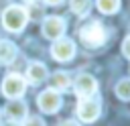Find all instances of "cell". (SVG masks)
I'll use <instances>...</instances> for the list:
<instances>
[{
  "instance_id": "1",
  "label": "cell",
  "mask_w": 130,
  "mask_h": 126,
  "mask_svg": "<svg viewBox=\"0 0 130 126\" xmlns=\"http://www.w3.org/2000/svg\"><path fill=\"white\" fill-rule=\"evenodd\" d=\"M77 35H79V39L85 47H100L108 39V33H106V28L100 20H89V22L81 24Z\"/></svg>"
},
{
  "instance_id": "2",
  "label": "cell",
  "mask_w": 130,
  "mask_h": 126,
  "mask_svg": "<svg viewBox=\"0 0 130 126\" xmlns=\"http://www.w3.org/2000/svg\"><path fill=\"white\" fill-rule=\"evenodd\" d=\"M28 20V14H26V8L24 6H18V4H12L8 6L4 12H2V24L6 30L10 33H20L24 28Z\"/></svg>"
},
{
  "instance_id": "3",
  "label": "cell",
  "mask_w": 130,
  "mask_h": 126,
  "mask_svg": "<svg viewBox=\"0 0 130 126\" xmlns=\"http://www.w3.org/2000/svg\"><path fill=\"white\" fill-rule=\"evenodd\" d=\"M26 89V79L18 73H8L2 81V93L10 100H18Z\"/></svg>"
},
{
  "instance_id": "4",
  "label": "cell",
  "mask_w": 130,
  "mask_h": 126,
  "mask_svg": "<svg viewBox=\"0 0 130 126\" xmlns=\"http://www.w3.org/2000/svg\"><path fill=\"white\" fill-rule=\"evenodd\" d=\"M51 55L57 61H69L75 55V43L71 39H67V37H59L51 45Z\"/></svg>"
},
{
  "instance_id": "5",
  "label": "cell",
  "mask_w": 130,
  "mask_h": 126,
  "mask_svg": "<svg viewBox=\"0 0 130 126\" xmlns=\"http://www.w3.org/2000/svg\"><path fill=\"white\" fill-rule=\"evenodd\" d=\"M100 112H102L100 100H95V98H83L77 104V116H79L81 122H93V120H98Z\"/></svg>"
},
{
  "instance_id": "6",
  "label": "cell",
  "mask_w": 130,
  "mask_h": 126,
  "mask_svg": "<svg viewBox=\"0 0 130 126\" xmlns=\"http://www.w3.org/2000/svg\"><path fill=\"white\" fill-rule=\"evenodd\" d=\"M73 87H75V93H77L79 100H83V98H93V93L98 91V81H95V77L89 75V73H79L77 79H75V83H73Z\"/></svg>"
},
{
  "instance_id": "7",
  "label": "cell",
  "mask_w": 130,
  "mask_h": 126,
  "mask_svg": "<svg viewBox=\"0 0 130 126\" xmlns=\"http://www.w3.org/2000/svg\"><path fill=\"white\" fill-rule=\"evenodd\" d=\"M37 104H39L41 112H45V114H55V112H59V108H61V93L55 91V89H45L43 93H39Z\"/></svg>"
},
{
  "instance_id": "8",
  "label": "cell",
  "mask_w": 130,
  "mask_h": 126,
  "mask_svg": "<svg viewBox=\"0 0 130 126\" xmlns=\"http://www.w3.org/2000/svg\"><path fill=\"white\" fill-rule=\"evenodd\" d=\"M43 35L47 37V39H51V41H55V39H59V37H63V33H65V28H67V22L61 18V16H47L45 20H43Z\"/></svg>"
},
{
  "instance_id": "9",
  "label": "cell",
  "mask_w": 130,
  "mask_h": 126,
  "mask_svg": "<svg viewBox=\"0 0 130 126\" xmlns=\"http://www.w3.org/2000/svg\"><path fill=\"white\" fill-rule=\"evenodd\" d=\"M4 114H6L8 120L20 122V120H24V118L28 116V114H26V104H24L22 100H10V102L6 104V108H4Z\"/></svg>"
},
{
  "instance_id": "10",
  "label": "cell",
  "mask_w": 130,
  "mask_h": 126,
  "mask_svg": "<svg viewBox=\"0 0 130 126\" xmlns=\"http://www.w3.org/2000/svg\"><path fill=\"white\" fill-rule=\"evenodd\" d=\"M45 79H47V67H45V63H41V61L28 63V67H26V83L37 85V83H41Z\"/></svg>"
},
{
  "instance_id": "11",
  "label": "cell",
  "mask_w": 130,
  "mask_h": 126,
  "mask_svg": "<svg viewBox=\"0 0 130 126\" xmlns=\"http://www.w3.org/2000/svg\"><path fill=\"white\" fill-rule=\"evenodd\" d=\"M18 55V49L12 41L0 39V65H10Z\"/></svg>"
},
{
  "instance_id": "12",
  "label": "cell",
  "mask_w": 130,
  "mask_h": 126,
  "mask_svg": "<svg viewBox=\"0 0 130 126\" xmlns=\"http://www.w3.org/2000/svg\"><path fill=\"white\" fill-rule=\"evenodd\" d=\"M49 89H55V91H65V89H69V85H71V79H69V75L65 73V71H55L51 77H49Z\"/></svg>"
},
{
  "instance_id": "13",
  "label": "cell",
  "mask_w": 130,
  "mask_h": 126,
  "mask_svg": "<svg viewBox=\"0 0 130 126\" xmlns=\"http://www.w3.org/2000/svg\"><path fill=\"white\" fill-rule=\"evenodd\" d=\"M98 10L104 14H114L120 10V0H95Z\"/></svg>"
},
{
  "instance_id": "14",
  "label": "cell",
  "mask_w": 130,
  "mask_h": 126,
  "mask_svg": "<svg viewBox=\"0 0 130 126\" xmlns=\"http://www.w3.org/2000/svg\"><path fill=\"white\" fill-rule=\"evenodd\" d=\"M69 6L77 16H85L89 12V8H91V0H71Z\"/></svg>"
},
{
  "instance_id": "15",
  "label": "cell",
  "mask_w": 130,
  "mask_h": 126,
  "mask_svg": "<svg viewBox=\"0 0 130 126\" xmlns=\"http://www.w3.org/2000/svg\"><path fill=\"white\" fill-rule=\"evenodd\" d=\"M116 96H118L120 100H124V102L130 100V77L120 79V81L116 83Z\"/></svg>"
},
{
  "instance_id": "16",
  "label": "cell",
  "mask_w": 130,
  "mask_h": 126,
  "mask_svg": "<svg viewBox=\"0 0 130 126\" xmlns=\"http://www.w3.org/2000/svg\"><path fill=\"white\" fill-rule=\"evenodd\" d=\"M22 126H45V120L41 116H26L22 120Z\"/></svg>"
},
{
  "instance_id": "17",
  "label": "cell",
  "mask_w": 130,
  "mask_h": 126,
  "mask_svg": "<svg viewBox=\"0 0 130 126\" xmlns=\"http://www.w3.org/2000/svg\"><path fill=\"white\" fill-rule=\"evenodd\" d=\"M26 14H28V18H30V16H32V18H39V16L43 14V10H41V6L30 4V6H28V10H26Z\"/></svg>"
},
{
  "instance_id": "18",
  "label": "cell",
  "mask_w": 130,
  "mask_h": 126,
  "mask_svg": "<svg viewBox=\"0 0 130 126\" xmlns=\"http://www.w3.org/2000/svg\"><path fill=\"white\" fill-rule=\"evenodd\" d=\"M122 53L130 59V35H128V37L124 39V43H122Z\"/></svg>"
},
{
  "instance_id": "19",
  "label": "cell",
  "mask_w": 130,
  "mask_h": 126,
  "mask_svg": "<svg viewBox=\"0 0 130 126\" xmlns=\"http://www.w3.org/2000/svg\"><path fill=\"white\" fill-rule=\"evenodd\" d=\"M59 126H79L77 122H73V120H65V122H61Z\"/></svg>"
},
{
  "instance_id": "20",
  "label": "cell",
  "mask_w": 130,
  "mask_h": 126,
  "mask_svg": "<svg viewBox=\"0 0 130 126\" xmlns=\"http://www.w3.org/2000/svg\"><path fill=\"white\" fill-rule=\"evenodd\" d=\"M63 0H45V4H51V6H57V4H61Z\"/></svg>"
},
{
  "instance_id": "21",
  "label": "cell",
  "mask_w": 130,
  "mask_h": 126,
  "mask_svg": "<svg viewBox=\"0 0 130 126\" xmlns=\"http://www.w3.org/2000/svg\"><path fill=\"white\" fill-rule=\"evenodd\" d=\"M0 126H18V122H12V120H8V122H4V124H0Z\"/></svg>"
}]
</instances>
